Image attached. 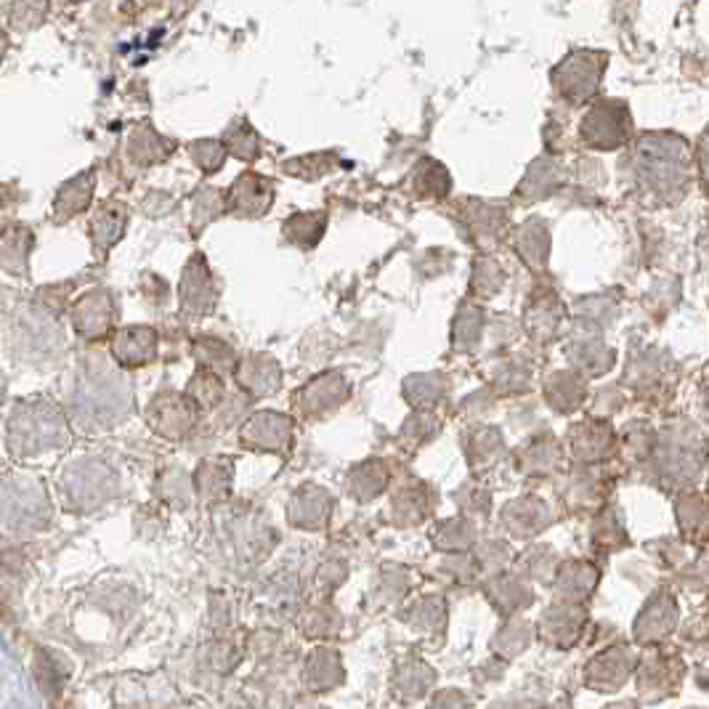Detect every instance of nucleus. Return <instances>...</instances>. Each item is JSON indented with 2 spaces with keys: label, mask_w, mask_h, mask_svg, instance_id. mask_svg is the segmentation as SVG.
<instances>
[{
  "label": "nucleus",
  "mask_w": 709,
  "mask_h": 709,
  "mask_svg": "<svg viewBox=\"0 0 709 709\" xmlns=\"http://www.w3.org/2000/svg\"><path fill=\"white\" fill-rule=\"evenodd\" d=\"M601 56L595 54H574L561 64V70L555 72L558 78V91L574 101H582L598 91V78H601Z\"/></svg>",
  "instance_id": "obj_2"
},
{
  "label": "nucleus",
  "mask_w": 709,
  "mask_h": 709,
  "mask_svg": "<svg viewBox=\"0 0 709 709\" xmlns=\"http://www.w3.org/2000/svg\"><path fill=\"white\" fill-rule=\"evenodd\" d=\"M702 173H704V186L709 189V131L704 133L702 139Z\"/></svg>",
  "instance_id": "obj_4"
},
{
  "label": "nucleus",
  "mask_w": 709,
  "mask_h": 709,
  "mask_svg": "<svg viewBox=\"0 0 709 709\" xmlns=\"http://www.w3.org/2000/svg\"><path fill=\"white\" fill-rule=\"evenodd\" d=\"M627 125H630V120H627L622 104H601L587 115L582 133H585L587 144L611 149L627 139Z\"/></svg>",
  "instance_id": "obj_3"
},
{
  "label": "nucleus",
  "mask_w": 709,
  "mask_h": 709,
  "mask_svg": "<svg viewBox=\"0 0 709 709\" xmlns=\"http://www.w3.org/2000/svg\"><path fill=\"white\" fill-rule=\"evenodd\" d=\"M638 173L643 184L656 186L659 192H675L686 184V155L683 147L670 149L664 144H654L643 139L638 144Z\"/></svg>",
  "instance_id": "obj_1"
}]
</instances>
